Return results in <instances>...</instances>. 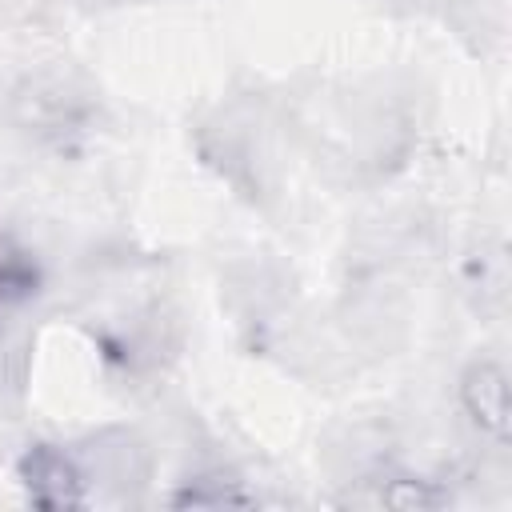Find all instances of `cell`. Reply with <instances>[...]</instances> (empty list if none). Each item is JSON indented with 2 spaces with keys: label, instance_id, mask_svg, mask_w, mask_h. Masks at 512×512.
<instances>
[{
  "label": "cell",
  "instance_id": "obj_1",
  "mask_svg": "<svg viewBox=\"0 0 512 512\" xmlns=\"http://www.w3.org/2000/svg\"><path fill=\"white\" fill-rule=\"evenodd\" d=\"M16 476H20V484L36 508H80L88 500L84 496L88 472L60 444H32L16 460Z\"/></svg>",
  "mask_w": 512,
  "mask_h": 512
},
{
  "label": "cell",
  "instance_id": "obj_2",
  "mask_svg": "<svg viewBox=\"0 0 512 512\" xmlns=\"http://www.w3.org/2000/svg\"><path fill=\"white\" fill-rule=\"evenodd\" d=\"M460 408L464 416L492 440L508 436V372L496 360H476L460 376Z\"/></svg>",
  "mask_w": 512,
  "mask_h": 512
},
{
  "label": "cell",
  "instance_id": "obj_3",
  "mask_svg": "<svg viewBox=\"0 0 512 512\" xmlns=\"http://www.w3.org/2000/svg\"><path fill=\"white\" fill-rule=\"evenodd\" d=\"M40 288V264L36 256L0 228V304H20L28 296H36Z\"/></svg>",
  "mask_w": 512,
  "mask_h": 512
},
{
  "label": "cell",
  "instance_id": "obj_4",
  "mask_svg": "<svg viewBox=\"0 0 512 512\" xmlns=\"http://www.w3.org/2000/svg\"><path fill=\"white\" fill-rule=\"evenodd\" d=\"M252 496H244L240 488H236V480L232 476H220V472H212V476H196V480H188L176 496H172V504H192V508H216V504H248Z\"/></svg>",
  "mask_w": 512,
  "mask_h": 512
},
{
  "label": "cell",
  "instance_id": "obj_5",
  "mask_svg": "<svg viewBox=\"0 0 512 512\" xmlns=\"http://www.w3.org/2000/svg\"><path fill=\"white\" fill-rule=\"evenodd\" d=\"M376 500L392 504V508H436L448 500V492L432 488V480H420V476H392L380 484Z\"/></svg>",
  "mask_w": 512,
  "mask_h": 512
}]
</instances>
